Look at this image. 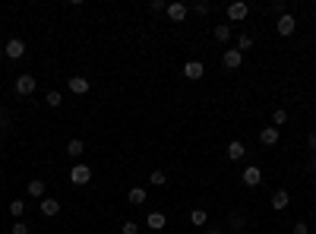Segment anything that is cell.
I'll return each mask as SVG.
<instances>
[{"instance_id":"cell-1","label":"cell","mask_w":316,"mask_h":234,"mask_svg":"<svg viewBox=\"0 0 316 234\" xmlns=\"http://www.w3.org/2000/svg\"><path fill=\"white\" fill-rule=\"evenodd\" d=\"M13 89H16V95H19V98H29L35 89H38V82H35L32 73H19V76H16V82H13Z\"/></svg>"},{"instance_id":"cell-2","label":"cell","mask_w":316,"mask_h":234,"mask_svg":"<svg viewBox=\"0 0 316 234\" xmlns=\"http://www.w3.org/2000/svg\"><path fill=\"white\" fill-rule=\"evenodd\" d=\"M89 181H92V168H89V165H73V168H70V184L86 187Z\"/></svg>"},{"instance_id":"cell-3","label":"cell","mask_w":316,"mask_h":234,"mask_svg":"<svg viewBox=\"0 0 316 234\" xmlns=\"http://www.w3.org/2000/svg\"><path fill=\"white\" fill-rule=\"evenodd\" d=\"M225 13H228V19H231V23H244L247 16H250V7L244 4V0H234V4H228V10H225Z\"/></svg>"},{"instance_id":"cell-4","label":"cell","mask_w":316,"mask_h":234,"mask_svg":"<svg viewBox=\"0 0 316 234\" xmlns=\"http://www.w3.org/2000/svg\"><path fill=\"white\" fill-rule=\"evenodd\" d=\"M4 54H7L10 60L26 57V41H23V38H10V41H7V48H4Z\"/></svg>"},{"instance_id":"cell-5","label":"cell","mask_w":316,"mask_h":234,"mask_svg":"<svg viewBox=\"0 0 316 234\" xmlns=\"http://www.w3.org/2000/svg\"><path fill=\"white\" fill-rule=\"evenodd\" d=\"M240 63H244V54H240L237 48H231V51L221 54V67H225V70H237Z\"/></svg>"},{"instance_id":"cell-6","label":"cell","mask_w":316,"mask_h":234,"mask_svg":"<svg viewBox=\"0 0 316 234\" xmlns=\"http://www.w3.org/2000/svg\"><path fill=\"white\" fill-rule=\"evenodd\" d=\"M240 181H244V187H259V184H263V171H259L256 165H250V168H244Z\"/></svg>"},{"instance_id":"cell-7","label":"cell","mask_w":316,"mask_h":234,"mask_svg":"<svg viewBox=\"0 0 316 234\" xmlns=\"http://www.w3.org/2000/svg\"><path fill=\"white\" fill-rule=\"evenodd\" d=\"M294 29H297V19H294L291 13L278 16V23H275V32H278V35H294Z\"/></svg>"},{"instance_id":"cell-8","label":"cell","mask_w":316,"mask_h":234,"mask_svg":"<svg viewBox=\"0 0 316 234\" xmlns=\"http://www.w3.org/2000/svg\"><path fill=\"white\" fill-rule=\"evenodd\" d=\"M183 76H187V79H202V76H206V67H202L199 60H187V63H183Z\"/></svg>"},{"instance_id":"cell-9","label":"cell","mask_w":316,"mask_h":234,"mask_svg":"<svg viewBox=\"0 0 316 234\" xmlns=\"http://www.w3.org/2000/svg\"><path fill=\"white\" fill-rule=\"evenodd\" d=\"M67 86H70V92H73V95H86L89 89H92V82H89L86 76H70V82H67Z\"/></svg>"},{"instance_id":"cell-10","label":"cell","mask_w":316,"mask_h":234,"mask_svg":"<svg viewBox=\"0 0 316 234\" xmlns=\"http://www.w3.org/2000/svg\"><path fill=\"white\" fill-rule=\"evenodd\" d=\"M288 206H291L288 190H275V193H272V209H275V212H285Z\"/></svg>"},{"instance_id":"cell-11","label":"cell","mask_w":316,"mask_h":234,"mask_svg":"<svg viewBox=\"0 0 316 234\" xmlns=\"http://www.w3.org/2000/svg\"><path fill=\"white\" fill-rule=\"evenodd\" d=\"M26 193L32 196V200H45V181H41V177H32L29 187H26Z\"/></svg>"},{"instance_id":"cell-12","label":"cell","mask_w":316,"mask_h":234,"mask_svg":"<svg viewBox=\"0 0 316 234\" xmlns=\"http://www.w3.org/2000/svg\"><path fill=\"white\" fill-rule=\"evenodd\" d=\"M145 225H149V228H152V231L158 234L164 225H168V219H164V212H149V215H145Z\"/></svg>"},{"instance_id":"cell-13","label":"cell","mask_w":316,"mask_h":234,"mask_svg":"<svg viewBox=\"0 0 316 234\" xmlns=\"http://www.w3.org/2000/svg\"><path fill=\"white\" fill-rule=\"evenodd\" d=\"M168 16H171L174 23H183V19H187V4H180V0L168 4Z\"/></svg>"},{"instance_id":"cell-14","label":"cell","mask_w":316,"mask_h":234,"mask_svg":"<svg viewBox=\"0 0 316 234\" xmlns=\"http://www.w3.org/2000/svg\"><path fill=\"white\" fill-rule=\"evenodd\" d=\"M57 212H60V203L54 200V196H45V200H41V215H45V219H54Z\"/></svg>"},{"instance_id":"cell-15","label":"cell","mask_w":316,"mask_h":234,"mask_svg":"<svg viewBox=\"0 0 316 234\" xmlns=\"http://www.w3.org/2000/svg\"><path fill=\"white\" fill-rule=\"evenodd\" d=\"M244 155H247V146H244V142H240V139L228 142V158H231V161H240Z\"/></svg>"},{"instance_id":"cell-16","label":"cell","mask_w":316,"mask_h":234,"mask_svg":"<svg viewBox=\"0 0 316 234\" xmlns=\"http://www.w3.org/2000/svg\"><path fill=\"white\" fill-rule=\"evenodd\" d=\"M259 142H263V146H275L278 142V127H263L259 130Z\"/></svg>"},{"instance_id":"cell-17","label":"cell","mask_w":316,"mask_h":234,"mask_svg":"<svg viewBox=\"0 0 316 234\" xmlns=\"http://www.w3.org/2000/svg\"><path fill=\"white\" fill-rule=\"evenodd\" d=\"M127 200L133 203V206H142V203H145V187H130V193H127Z\"/></svg>"},{"instance_id":"cell-18","label":"cell","mask_w":316,"mask_h":234,"mask_svg":"<svg viewBox=\"0 0 316 234\" xmlns=\"http://www.w3.org/2000/svg\"><path fill=\"white\" fill-rule=\"evenodd\" d=\"M82 152H86V142H82V139H70V142H67V155L79 158Z\"/></svg>"},{"instance_id":"cell-19","label":"cell","mask_w":316,"mask_h":234,"mask_svg":"<svg viewBox=\"0 0 316 234\" xmlns=\"http://www.w3.org/2000/svg\"><path fill=\"white\" fill-rule=\"evenodd\" d=\"M190 222H193L196 228H202V225L209 222V215H206V209H193V212H190Z\"/></svg>"},{"instance_id":"cell-20","label":"cell","mask_w":316,"mask_h":234,"mask_svg":"<svg viewBox=\"0 0 316 234\" xmlns=\"http://www.w3.org/2000/svg\"><path fill=\"white\" fill-rule=\"evenodd\" d=\"M215 41H231V26H215Z\"/></svg>"},{"instance_id":"cell-21","label":"cell","mask_w":316,"mask_h":234,"mask_svg":"<svg viewBox=\"0 0 316 234\" xmlns=\"http://www.w3.org/2000/svg\"><path fill=\"white\" fill-rule=\"evenodd\" d=\"M250 48H253V35H250V32H244V35L237 38V51L244 54V51H250Z\"/></svg>"},{"instance_id":"cell-22","label":"cell","mask_w":316,"mask_h":234,"mask_svg":"<svg viewBox=\"0 0 316 234\" xmlns=\"http://www.w3.org/2000/svg\"><path fill=\"white\" fill-rule=\"evenodd\" d=\"M45 101H48V108H60V104H64V95L57 92V89H54V92L45 95Z\"/></svg>"},{"instance_id":"cell-23","label":"cell","mask_w":316,"mask_h":234,"mask_svg":"<svg viewBox=\"0 0 316 234\" xmlns=\"http://www.w3.org/2000/svg\"><path fill=\"white\" fill-rule=\"evenodd\" d=\"M228 225H231V228H244V225H247V215H244V212H231Z\"/></svg>"},{"instance_id":"cell-24","label":"cell","mask_w":316,"mask_h":234,"mask_svg":"<svg viewBox=\"0 0 316 234\" xmlns=\"http://www.w3.org/2000/svg\"><path fill=\"white\" fill-rule=\"evenodd\" d=\"M164 181H168L164 171H152V174H149V184H152V187H164Z\"/></svg>"},{"instance_id":"cell-25","label":"cell","mask_w":316,"mask_h":234,"mask_svg":"<svg viewBox=\"0 0 316 234\" xmlns=\"http://www.w3.org/2000/svg\"><path fill=\"white\" fill-rule=\"evenodd\" d=\"M10 212L16 215V219H23V212H26V203H23V200H13V203H10Z\"/></svg>"},{"instance_id":"cell-26","label":"cell","mask_w":316,"mask_h":234,"mask_svg":"<svg viewBox=\"0 0 316 234\" xmlns=\"http://www.w3.org/2000/svg\"><path fill=\"white\" fill-rule=\"evenodd\" d=\"M285 120H288V111H285V108H278V111L272 114V123H275V127H282Z\"/></svg>"},{"instance_id":"cell-27","label":"cell","mask_w":316,"mask_h":234,"mask_svg":"<svg viewBox=\"0 0 316 234\" xmlns=\"http://www.w3.org/2000/svg\"><path fill=\"white\" fill-rule=\"evenodd\" d=\"M120 234H139V225H136V222H123V225H120Z\"/></svg>"},{"instance_id":"cell-28","label":"cell","mask_w":316,"mask_h":234,"mask_svg":"<svg viewBox=\"0 0 316 234\" xmlns=\"http://www.w3.org/2000/svg\"><path fill=\"white\" fill-rule=\"evenodd\" d=\"M193 10H196L199 16H209V10H212V4H206V0H199V4H196Z\"/></svg>"},{"instance_id":"cell-29","label":"cell","mask_w":316,"mask_h":234,"mask_svg":"<svg viewBox=\"0 0 316 234\" xmlns=\"http://www.w3.org/2000/svg\"><path fill=\"white\" fill-rule=\"evenodd\" d=\"M13 234H29V225H26L23 219H16V225H13Z\"/></svg>"},{"instance_id":"cell-30","label":"cell","mask_w":316,"mask_h":234,"mask_svg":"<svg viewBox=\"0 0 316 234\" xmlns=\"http://www.w3.org/2000/svg\"><path fill=\"white\" fill-rule=\"evenodd\" d=\"M149 10H152V13H161V10H168V4H164V0H152V4H149Z\"/></svg>"},{"instance_id":"cell-31","label":"cell","mask_w":316,"mask_h":234,"mask_svg":"<svg viewBox=\"0 0 316 234\" xmlns=\"http://www.w3.org/2000/svg\"><path fill=\"white\" fill-rule=\"evenodd\" d=\"M294 234H310V225L307 222H294Z\"/></svg>"},{"instance_id":"cell-32","label":"cell","mask_w":316,"mask_h":234,"mask_svg":"<svg viewBox=\"0 0 316 234\" xmlns=\"http://www.w3.org/2000/svg\"><path fill=\"white\" fill-rule=\"evenodd\" d=\"M307 146H310V152H316V130L307 136Z\"/></svg>"},{"instance_id":"cell-33","label":"cell","mask_w":316,"mask_h":234,"mask_svg":"<svg viewBox=\"0 0 316 234\" xmlns=\"http://www.w3.org/2000/svg\"><path fill=\"white\" fill-rule=\"evenodd\" d=\"M272 13H278V16H285L288 10H285V4H272Z\"/></svg>"},{"instance_id":"cell-34","label":"cell","mask_w":316,"mask_h":234,"mask_svg":"<svg viewBox=\"0 0 316 234\" xmlns=\"http://www.w3.org/2000/svg\"><path fill=\"white\" fill-rule=\"evenodd\" d=\"M307 171H313V174H316V158H310V161H307Z\"/></svg>"},{"instance_id":"cell-35","label":"cell","mask_w":316,"mask_h":234,"mask_svg":"<svg viewBox=\"0 0 316 234\" xmlns=\"http://www.w3.org/2000/svg\"><path fill=\"white\" fill-rule=\"evenodd\" d=\"M202 234H225V231H221V228H206Z\"/></svg>"},{"instance_id":"cell-36","label":"cell","mask_w":316,"mask_h":234,"mask_svg":"<svg viewBox=\"0 0 316 234\" xmlns=\"http://www.w3.org/2000/svg\"><path fill=\"white\" fill-rule=\"evenodd\" d=\"M0 57H7V54H4V51H0Z\"/></svg>"}]
</instances>
